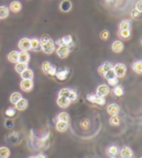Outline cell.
Returning a JSON list of instances; mask_svg holds the SVG:
<instances>
[{
	"label": "cell",
	"mask_w": 142,
	"mask_h": 158,
	"mask_svg": "<svg viewBox=\"0 0 142 158\" xmlns=\"http://www.w3.org/2000/svg\"><path fill=\"white\" fill-rule=\"evenodd\" d=\"M113 71L117 78H124L127 73V67L123 63H117L113 67Z\"/></svg>",
	"instance_id": "obj_1"
},
{
	"label": "cell",
	"mask_w": 142,
	"mask_h": 158,
	"mask_svg": "<svg viewBox=\"0 0 142 158\" xmlns=\"http://www.w3.org/2000/svg\"><path fill=\"white\" fill-rule=\"evenodd\" d=\"M42 70L45 74L50 75V76H55L57 73V69L55 66H53L49 61H44L42 64Z\"/></svg>",
	"instance_id": "obj_2"
},
{
	"label": "cell",
	"mask_w": 142,
	"mask_h": 158,
	"mask_svg": "<svg viewBox=\"0 0 142 158\" xmlns=\"http://www.w3.org/2000/svg\"><path fill=\"white\" fill-rule=\"evenodd\" d=\"M87 99L89 100L92 103H96V104L99 105V106H103L105 105L106 100L104 97H100V96H97L96 94H88L87 95Z\"/></svg>",
	"instance_id": "obj_3"
},
{
	"label": "cell",
	"mask_w": 142,
	"mask_h": 158,
	"mask_svg": "<svg viewBox=\"0 0 142 158\" xmlns=\"http://www.w3.org/2000/svg\"><path fill=\"white\" fill-rule=\"evenodd\" d=\"M41 50L43 51V52H45V53H47V54L52 53L54 51H55V43H54V41L51 39V40L48 41L47 43L42 44V45H41Z\"/></svg>",
	"instance_id": "obj_4"
},
{
	"label": "cell",
	"mask_w": 142,
	"mask_h": 158,
	"mask_svg": "<svg viewBox=\"0 0 142 158\" xmlns=\"http://www.w3.org/2000/svg\"><path fill=\"white\" fill-rule=\"evenodd\" d=\"M19 50H22L23 52L29 51L30 50V39L28 38L21 39L19 42Z\"/></svg>",
	"instance_id": "obj_5"
},
{
	"label": "cell",
	"mask_w": 142,
	"mask_h": 158,
	"mask_svg": "<svg viewBox=\"0 0 142 158\" xmlns=\"http://www.w3.org/2000/svg\"><path fill=\"white\" fill-rule=\"evenodd\" d=\"M110 92V88L106 85H100L97 88V95L100 96V97H105Z\"/></svg>",
	"instance_id": "obj_6"
},
{
	"label": "cell",
	"mask_w": 142,
	"mask_h": 158,
	"mask_svg": "<svg viewBox=\"0 0 142 158\" xmlns=\"http://www.w3.org/2000/svg\"><path fill=\"white\" fill-rule=\"evenodd\" d=\"M73 43L72 37L70 35H66L62 38H60L59 40L57 41V45L58 46H66V47H70Z\"/></svg>",
	"instance_id": "obj_7"
},
{
	"label": "cell",
	"mask_w": 142,
	"mask_h": 158,
	"mask_svg": "<svg viewBox=\"0 0 142 158\" xmlns=\"http://www.w3.org/2000/svg\"><path fill=\"white\" fill-rule=\"evenodd\" d=\"M21 88L24 92H29L33 88V81L32 80H23L21 81Z\"/></svg>",
	"instance_id": "obj_8"
},
{
	"label": "cell",
	"mask_w": 142,
	"mask_h": 158,
	"mask_svg": "<svg viewBox=\"0 0 142 158\" xmlns=\"http://www.w3.org/2000/svg\"><path fill=\"white\" fill-rule=\"evenodd\" d=\"M69 47L66 46H59L58 49L57 50V54L58 56L60 58H65L67 57V56L69 54Z\"/></svg>",
	"instance_id": "obj_9"
},
{
	"label": "cell",
	"mask_w": 142,
	"mask_h": 158,
	"mask_svg": "<svg viewBox=\"0 0 142 158\" xmlns=\"http://www.w3.org/2000/svg\"><path fill=\"white\" fill-rule=\"evenodd\" d=\"M113 69V66L110 62H104L102 65H100L99 68H98V74L101 75V76H104V74L107 72Z\"/></svg>",
	"instance_id": "obj_10"
},
{
	"label": "cell",
	"mask_w": 142,
	"mask_h": 158,
	"mask_svg": "<svg viewBox=\"0 0 142 158\" xmlns=\"http://www.w3.org/2000/svg\"><path fill=\"white\" fill-rule=\"evenodd\" d=\"M29 59H30V56H29V53L28 52H19V62L28 64Z\"/></svg>",
	"instance_id": "obj_11"
},
{
	"label": "cell",
	"mask_w": 142,
	"mask_h": 158,
	"mask_svg": "<svg viewBox=\"0 0 142 158\" xmlns=\"http://www.w3.org/2000/svg\"><path fill=\"white\" fill-rule=\"evenodd\" d=\"M68 74H69V70L67 69V68H65V69H62V70L57 72L55 76L57 77V79L58 81H65L67 76H68Z\"/></svg>",
	"instance_id": "obj_12"
},
{
	"label": "cell",
	"mask_w": 142,
	"mask_h": 158,
	"mask_svg": "<svg viewBox=\"0 0 142 158\" xmlns=\"http://www.w3.org/2000/svg\"><path fill=\"white\" fill-rule=\"evenodd\" d=\"M59 8L62 12H65V13L69 12L72 8V3L70 0H63V1H62V3H60Z\"/></svg>",
	"instance_id": "obj_13"
},
{
	"label": "cell",
	"mask_w": 142,
	"mask_h": 158,
	"mask_svg": "<svg viewBox=\"0 0 142 158\" xmlns=\"http://www.w3.org/2000/svg\"><path fill=\"white\" fill-rule=\"evenodd\" d=\"M112 50L114 52H122L124 50V44L121 41H115V42L112 44Z\"/></svg>",
	"instance_id": "obj_14"
},
{
	"label": "cell",
	"mask_w": 142,
	"mask_h": 158,
	"mask_svg": "<svg viewBox=\"0 0 142 158\" xmlns=\"http://www.w3.org/2000/svg\"><path fill=\"white\" fill-rule=\"evenodd\" d=\"M15 105H16V109L17 110H19V111H24V110H25L26 108H28V100H26V99L22 98L19 102H17Z\"/></svg>",
	"instance_id": "obj_15"
},
{
	"label": "cell",
	"mask_w": 142,
	"mask_h": 158,
	"mask_svg": "<svg viewBox=\"0 0 142 158\" xmlns=\"http://www.w3.org/2000/svg\"><path fill=\"white\" fill-rule=\"evenodd\" d=\"M30 49H32L35 52H38L41 50V43H40V41L38 39L33 38L30 40Z\"/></svg>",
	"instance_id": "obj_16"
},
{
	"label": "cell",
	"mask_w": 142,
	"mask_h": 158,
	"mask_svg": "<svg viewBox=\"0 0 142 158\" xmlns=\"http://www.w3.org/2000/svg\"><path fill=\"white\" fill-rule=\"evenodd\" d=\"M119 111H120V108L117 104H111L107 108V113L110 115H117Z\"/></svg>",
	"instance_id": "obj_17"
},
{
	"label": "cell",
	"mask_w": 142,
	"mask_h": 158,
	"mask_svg": "<svg viewBox=\"0 0 142 158\" xmlns=\"http://www.w3.org/2000/svg\"><path fill=\"white\" fill-rule=\"evenodd\" d=\"M121 156L123 158H132L133 152L130 148L125 147L123 149L121 150Z\"/></svg>",
	"instance_id": "obj_18"
},
{
	"label": "cell",
	"mask_w": 142,
	"mask_h": 158,
	"mask_svg": "<svg viewBox=\"0 0 142 158\" xmlns=\"http://www.w3.org/2000/svg\"><path fill=\"white\" fill-rule=\"evenodd\" d=\"M10 10L14 13H19L22 10V3L19 1H13L10 5Z\"/></svg>",
	"instance_id": "obj_19"
},
{
	"label": "cell",
	"mask_w": 142,
	"mask_h": 158,
	"mask_svg": "<svg viewBox=\"0 0 142 158\" xmlns=\"http://www.w3.org/2000/svg\"><path fill=\"white\" fill-rule=\"evenodd\" d=\"M57 103L58 105L60 107V108H67L69 105H70V101L67 99V98H64V97H58V100H57Z\"/></svg>",
	"instance_id": "obj_20"
},
{
	"label": "cell",
	"mask_w": 142,
	"mask_h": 158,
	"mask_svg": "<svg viewBox=\"0 0 142 158\" xmlns=\"http://www.w3.org/2000/svg\"><path fill=\"white\" fill-rule=\"evenodd\" d=\"M56 128L58 132H64L68 129V122H64V121H58L56 125Z\"/></svg>",
	"instance_id": "obj_21"
},
{
	"label": "cell",
	"mask_w": 142,
	"mask_h": 158,
	"mask_svg": "<svg viewBox=\"0 0 142 158\" xmlns=\"http://www.w3.org/2000/svg\"><path fill=\"white\" fill-rule=\"evenodd\" d=\"M8 60L13 63H18L19 62V52L16 51H13L8 54Z\"/></svg>",
	"instance_id": "obj_22"
},
{
	"label": "cell",
	"mask_w": 142,
	"mask_h": 158,
	"mask_svg": "<svg viewBox=\"0 0 142 158\" xmlns=\"http://www.w3.org/2000/svg\"><path fill=\"white\" fill-rule=\"evenodd\" d=\"M22 98H23V96H22L21 93H19V92H14V93H12L11 96H10V102L12 103V104H16V103L19 102Z\"/></svg>",
	"instance_id": "obj_23"
},
{
	"label": "cell",
	"mask_w": 142,
	"mask_h": 158,
	"mask_svg": "<svg viewBox=\"0 0 142 158\" xmlns=\"http://www.w3.org/2000/svg\"><path fill=\"white\" fill-rule=\"evenodd\" d=\"M21 76L23 78V80H32L33 79V76H34V74H33V71L30 70V69H26L25 71H24Z\"/></svg>",
	"instance_id": "obj_24"
},
{
	"label": "cell",
	"mask_w": 142,
	"mask_h": 158,
	"mask_svg": "<svg viewBox=\"0 0 142 158\" xmlns=\"http://www.w3.org/2000/svg\"><path fill=\"white\" fill-rule=\"evenodd\" d=\"M132 70L137 73V74H141L142 73V61L137 60L132 64Z\"/></svg>",
	"instance_id": "obj_25"
},
{
	"label": "cell",
	"mask_w": 142,
	"mask_h": 158,
	"mask_svg": "<svg viewBox=\"0 0 142 158\" xmlns=\"http://www.w3.org/2000/svg\"><path fill=\"white\" fill-rule=\"evenodd\" d=\"M26 69H28V64L25 63H21V62H18L15 66V70L17 73L19 74H22L24 71H25Z\"/></svg>",
	"instance_id": "obj_26"
},
{
	"label": "cell",
	"mask_w": 142,
	"mask_h": 158,
	"mask_svg": "<svg viewBox=\"0 0 142 158\" xmlns=\"http://www.w3.org/2000/svg\"><path fill=\"white\" fill-rule=\"evenodd\" d=\"M10 149L6 147L0 148V158H8L10 156Z\"/></svg>",
	"instance_id": "obj_27"
},
{
	"label": "cell",
	"mask_w": 142,
	"mask_h": 158,
	"mask_svg": "<svg viewBox=\"0 0 142 158\" xmlns=\"http://www.w3.org/2000/svg\"><path fill=\"white\" fill-rule=\"evenodd\" d=\"M9 16V9L6 6H0V19H6Z\"/></svg>",
	"instance_id": "obj_28"
},
{
	"label": "cell",
	"mask_w": 142,
	"mask_h": 158,
	"mask_svg": "<svg viewBox=\"0 0 142 158\" xmlns=\"http://www.w3.org/2000/svg\"><path fill=\"white\" fill-rule=\"evenodd\" d=\"M71 90H72V89H70V88H62V89H60L59 92H58V97L68 98V96H69Z\"/></svg>",
	"instance_id": "obj_29"
},
{
	"label": "cell",
	"mask_w": 142,
	"mask_h": 158,
	"mask_svg": "<svg viewBox=\"0 0 142 158\" xmlns=\"http://www.w3.org/2000/svg\"><path fill=\"white\" fill-rule=\"evenodd\" d=\"M8 142H10L11 143H13V145H15V143H17L19 142V134L16 133V132H13L9 135V140Z\"/></svg>",
	"instance_id": "obj_30"
},
{
	"label": "cell",
	"mask_w": 142,
	"mask_h": 158,
	"mask_svg": "<svg viewBox=\"0 0 142 158\" xmlns=\"http://www.w3.org/2000/svg\"><path fill=\"white\" fill-rule=\"evenodd\" d=\"M58 121H64V122H68L69 120V114L67 113H60L58 116Z\"/></svg>",
	"instance_id": "obj_31"
},
{
	"label": "cell",
	"mask_w": 142,
	"mask_h": 158,
	"mask_svg": "<svg viewBox=\"0 0 142 158\" xmlns=\"http://www.w3.org/2000/svg\"><path fill=\"white\" fill-rule=\"evenodd\" d=\"M113 92H114V94L116 95V96H122L124 94V89H123V87L122 86H120V85H116L114 87V89H113Z\"/></svg>",
	"instance_id": "obj_32"
},
{
	"label": "cell",
	"mask_w": 142,
	"mask_h": 158,
	"mask_svg": "<svg viewBox=\"0 0 142 158\" xmlns=\"http://www.w3.org/2000/svg\"><path fill=\"white\" fill-rule=\"evenodd\" d=\"M131 27V22L130 20H123L120 23V29H130Z\"/></svg>",
	"instance_id": "obj_33"
},
{
	"label": "cell",
	"mask_w": 142,
	"mask_h": 158,
	"mask_svg": "<svg viewBox=\"0 0 142 158\" xmlns=\"http://www.w3.org/2000/svg\"><path fill=\"white\" fill-rule=\"evenodd\" d=\"M104 78H105L107 81H109V80H111V79H114V78H116V75H115L113 69H111V70H109V71H107V72L104 74Z\"/></svg>",
	"instance_id": "obj_34"
},
{
	"label": "cell",
	"mask_w": 142,
	"mask_h": 158,
	"mask_svg": "<svg viewBox=\"0 0 142 158\" xmlns=\"http://www.w3.org/2000/svg\"><path fill=\"white\" fill-rule=\"evenodd\" d=\"M107 153L109 154V155H111V156H115L118 153V148L116 146L110 147L109 148H108V150H107Z\"/></svg>",
	"instance_id": "obj_35"
},
{
	"label": "cell",
	"mask_w": 142,
	"mask_h": 158,
	"mask_svg": "<svg viewBox=\"0 0 142 158\" xmlns=\"http://www.w3.org/2000/svg\"><path fill=\"white\" fill-rule=\"evenodd\" d=\"M120 36L122 38H125V39L128 38L131 36V30L130 29H122V30H120Z\"/></svg>",
	"instance_id": "obj_36"
},
{
	"label": "cell",
	"mask_w": 142,
	"mask_h": 158,
	"mask_svg": "<svg viewBox=\"0 0 142 158\" xmlns=\"http://www.w3.org/2000/svg\"><path fill=\"white\" fill-rule=\"evenodd\" d=\"M110 124L113 125V126H116V125H119L120 124V118H118L117 115H112V118H110Z\"/></svg>",
	"instance_id": "obj_37"
},
{
	"label": "cell",
	"mask_w": 142,
	"mask_h": 158,
	"mask_svg": "<svg viewBox=\"0 0 142 158\" xmlns=\"http://www.w3.org/2000/svg\"><path fill=\"white\" fill-rule=\"evenodd\" d=\"M77 96H78V94H77V92L75 90H71V92H70V94H69L68 98H67V99H68L70 102H73V101H75L77 99Z\"/></svg>",
	"instance_id": "obj_38"
},
{
	"label": "cell",
	"mask_w": 142,
	"mask_h": 158,
	"mask_svg": "<svg viewBox=\"0 0 142 158\" xmlns=\"http://www.w3.org/2000/svg\"><path fill=\"white\" fill-rule=\"evenodd\" d=\"M99 37H100V39H102V40H107L108 38H109V31H108V30H102L99 34Z\"/></svg>",
	"instance_id": "obj_39"
},
{
	"label": "cell",
	"mask_w": 142,
	"mask_h": 158,
	"mask_svg": "<svg viewBox=\"0 0 142 158\" xmlns=\"http://www.w3.org/2000/svg\"><path fill=\"white\" fill-rule=\"evenodd\" d=\"M6 115L7 116H14L15 114H16V110L14 109V108H9V109H7L6 110Z\"/></svg>",
	"instance_id": "obj_40"
},
{
	"label": "cell",
	"mask_w": 142,
	"mask_h": 158,
	"mask_svg": "<svg viewBox=\"0 0 142 158\" xmlns=\"http://www.w3.org/2000/svg\"><path fill=\"white\" fill-rule=\"evenodd\" d=\"M81 127L83 129H88L90 127V120L89 119H83L81 121Z\"/></svg>",
	"instance_id": "obj_41"
},
{
	"label": "cell",
	"mask_w": 142,
	"mask_h": 158,
	"mask_svg": "<svg viewBox=\"0 0 142 158\" xmlns=\"http://www.w3.org/2000/svg\"><path fill=\"white\" fill-rule=\"evenodd\" d=\"M131 17L133 18V19H140V17H141V13L140 12H138L137 10H132L131 11Z\"/></svg>",
	"instance_id": "obj_42"
},
{
	"label": "cell",
	"mask_w": 142,
	"mask_h": 158,
	"mask_svg": "<svg viewBox=\"0 0 142 158\" xmlns=\"http://www.w3.org/2000/svg\"><path fill=\"white\" fill-rule=\"evenodd\" d=\"M51 40V37L48 35V34H44V35L41 37V40H40V43H41V45L42 44H45V43H47L48 41H50Z\"/></svg>",
	"instance_id": "obj_43"
},
{
	"label": "cell",
	"mask_w": 142,
	"mask_h": 158,
	"mask_svg": "<svg viewBox=\"0 0 142 158\" xmlns=\"http://www.w3.org/2000/svg\"><path fill=\"white\" fill-rule=\"evenodd\" d=\"M5 126L7 127L8 129H11L14 127V121H13L12 119L8 118V119H6L5 120Z\"/></svg>",
	"instance_id": "obj_44"
},
{
	"label": "cell",
	"mask_w": 142,
	"mask_h": 158,
	"mask_svg": "<svg viewBox=\"0 0 142 158\" xmlns=\"http://www.w3.org/2000/svg\"><path fill=\"white\" fill-rule=\"evenodd\" d=\"M108 82H109V85H110L111 86H116V85H118L119 80H118V78L116 77V78H114V79L109 80V81H108Z\"/></svg>",
	"instance_id": "obj_45"
},
{
	"label": "cell",
	"mask_w": 142,
	"mask_h": 158,
	"mask_svg": "<svg viewBox=\"0 0 142 158\" xmlns=\"http://www.w3.org/2000/svg\"><path fill=\"white\" fill-rule=\"evenodd\" d=\"M135 10H137L138 12H142V1L141 0H139V1L136 3V8H135Z\"/></svg>",
	"instance_id": "obj_46"
},
{
	"label": "cell",
	"mask_w": 142,
	"mask_h": 158,
	"mask_svg": "<svg viewBox=\"0 0 142 158\" xmlns=\"http://www.w3.org/2000/svg\"><path fill=\"white\" fill-rule=\"evenodd\" d=\"M36 158H46V156L43 154V153H40V154H38L37 155V157Z\"/></svg>",
	"instance_id": "obj_47"
},
{
	"label": "cell",
	"mask_w": 142,
	"mask_h": 158,
	"mask_svg": "<svg viewBox=\"0 0 142 158\" xmlns=\"http://www.w3.org/2000/svg\"><path fill=\"white\" fill-rule=\"evenodd\" d=\"M106 2H111V1H113V0H105Z\"/></svg>",
	"instance_id": "obj_48"
},
{
	"label": "cell",
	"mask_w": 142,
	"mask_h": 158,
	"mask_svg": "<svg viewBox=\"0 0 142 158\" xmlns=\"http://www.w3.org/2000/svg\"><path fill=\"white\" fill-rule=\"evenodd\" d=\"M28 158H36V157H34V156H30V157H28Z\"/></svg>",
	"instance_id": "obj_49"
},
{
	"label": "cell",
	"mask_w": 142,
	"mask_h": 158,
	"mask_svg": "<svg viewBox=\"0 0 142 158\" xmlns=\"http://www.w3.org/2000/svg\"><path fill=\"white\" fill-rule=\"evenodd\" d=\"M111 158H116V157H111Z\"/></svg>",
	"instance_id": "obj_50"
}]
</instances>
